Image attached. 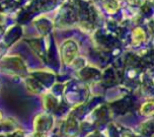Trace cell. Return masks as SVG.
<instances>
[{
	"label": "cell",
	"mask_w": 154,
	"mask_h": 137,
	"mask_svg": "<svg viewBox=\"0 0 154 137\" xmlns=\"http://www.w3.org/2000/svg\"><path fill=\"white\" fill-rule=\"evenodd\" d=\"M143 12L145 13V14H150L151 13V6L149 5L148 3L143 6Z\"/></svg>",
	"instance_id": "6da1fadb"
}]
</instances>
